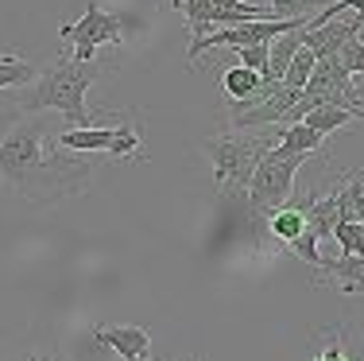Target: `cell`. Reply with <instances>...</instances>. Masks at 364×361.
Here are the masks:
<instances>
[{
  "label": "cell",
  "mask_w": 364,
  "mask_h": 361,
  "mask_svg": "<svg viewBox=\"0 0 364 361\" xmlns=\"http://www.w3.org/2000/svg\"><path fill=\"white\" fill-rule=\"evenodd\" d=\"M322 144H326L322 132H314V128H306V125H287V128H279L275 148L287 152V156H314Z\"/></svg>",
  "instance_id": "9a60e30c"
},
{
  "label": "cell",
  "mask_w": 364,
  "mask_h": 361,
  "mask_svg": "<svg viewBox=\"0 0 364 361\" xmlns=\"http://www.w3.org/2000/svg\"><path fill=\"white\" fill-rule=\"evenodd\" d=\"M124 28H128L124 16H112L97 4V0H90L82 20H74V23L63 20L58 23V36L74 43L77 63H93L101 47H120V43H124Z\"/></svg>",
  "instance_id": "52a82bcc"
},
{
  "label": "cell",
  "mask_w": 364,
  "mask_h": 361,
  "mask_svg": "<svg viewBox=\"0 0 364 361\" xmlns=\"http://www.w3.org/2000/svg\"><path fill=\"white\" fill-rule=\"evenodd\" d=\"M182 12L186 28L194 31V39L210 36V28H232V23H252V20H275L267 8L252 4V0H171Z\"/></svg>",
  "instance_id": "ba28073f"
},
{
  "label": "cell",
  "mask_w": 364,
  "mask_h": 361,
  "mask_svg": "<svg viewBox=\"0 0 364 361\" xmlns=\"http://www.w3.org/2000/svg\"><path fill=\"white\" fill-rule=\"evenodd\" d=\"M349 120H357V117L349 113V109H337V105H322V109H310V113L302 117L299 125H306V128H314V132L329 136V132H333V128L349 125Z\"/></svg>",
  "instance_id": "ac0fdd59"
},
{
  "label": "cell",
  "mask_w": 364,
  "mask_h": 361,
  "mask_svg": "<svg viewBox=\"0 0 364 361\" xmlns=\"http://www.w3.org/2000/svg\"><path fill=\"white\" fill-rule=\"evenodd\" d=\"M275 148L272 136H259V132H221V136H205L198 144L205 159L213 167V179H218V191L225 199L232 194H245L248 183H252L259 159Z\"/></svg>",
  "instance_id": "3957f363"
},
{
  "label": "cell",
  "mask_w": 364,
  "mask_h": 361,
  "mask_svg": "<svg viewBox=\"0 0 364 361\" xmlns=\"http://www.w3.org/2000/svg\"><path fill=\"white\" fill-rule=\"evenodd\" d=\"M360 28H364V16H357V20H349V23L326 20V23H318V28H302V47L314 58H333L345 43L360 36Z\"/></svg>",
  "instance_id": "8fae6325"
},
{
  "label": "cell",
  "mask_w": 364,
  "mask_h": 361,
  "mask_svg": "<svg viewBox=\"0 0 364 361\" xmlns=\"http://www.w3.org/2000/svg\"><path fill=\"white\" fill-rule=\"evenodd\" d=\"M329 237L341 245V256H364V226L360 221H341Z\"/></svg>",
  "instance_id": "ffe728a7"
},
{
  "label": "cell",
  "mask_w": 364,
  "mask_h": 361,
  "mask_svg": "<svg viewBox=\"0 0 364 361\" xmlns=\"http://www.w3.org/2000/svg\"><path fill=\"white\" fill-rule=\"evenodd\" d=\"M314 283H333L345 295H360L364 291V256H337V261H322L314 268Z\"/></svg>",
  "instance_id": "7c38bea8"
},
{
  "label": "cell",
  "mask_w": 364,
  "mask_h": 361,
  "mask_svg": "<svg viewBox=\"0 0 364 361\" xmlns=\"http://www.w3.org/2000/svg\"><path fill=\"white\" fill-rule=\"evenodd\" d=\"M240 66H248V70H256L259 78L267 74V43H252V47H240L237 51Z\"/></svg>",
  "instance_id": "cb8c5ba5"
},
{
  "label": "cell",
  "mask_w": 364,
  "mask_h": 361,
  "mask_svg": "<svg viewBox=\"0 0 364 361\" xmlns=\"http://www.w3.org/2000/svg\"><path fill=\"white\" fill-rule=\"evenodd\" d=\"M182 361H202V357H182Z\"/></svg>",
  "instance_id": "4316f807"
},
{
  "label": "cell",
  "mask_w": 364,
  "mask_h": 361,
  "mask_svg": "<svg viewBox=\"0 0 364 361\" xmlns=\"http://www.w3.org/2000/svg\"><path fill=\"white\" fill-rule=\"evenodd\" d=\"M55 144L63 152H74V156H117V159H144V136L132 120H117V125L105 128H58Z\"/></svg>",
  "instance_id": "5b68a950"
},
{
  "label": "cell",
  "mask_w": 364,
  "mask_h": 361,
  "mask_svg": "<svg viewBox=\"0 0 364 361\" xmlns=\"http://www.w3.org/2000/svg\"><path fill=\"white\" fill-rule=\"evenodd\" d=\"M299 47H302V28H294V31H287V36L267 43V74H264V82H283V74H287L291 58L299 55Z\"/></svg>",
  "instance_id": "5bb4252c"
},
{
  "label": "cell",
  "mask_w": 364,
  "mask_h": 361,
  "mask_svg": "<svg viewBox=\"0 0 364 361\" xmlns=\"http://www.w3.org/2000/svg\"><path fill=\"white\" fill-rule=\"evenodd\" d=\"M36 63L20 55V51H0V90H20V85L36 82Z\"/></svg>",
  "instance_id": "2e32d148"
},
{
  "label": "cell",
  "mask_w": 364,
  "mask_h": 361,
  "mask_svg": "<svg viewBox=\"0 0 364 361\" xmlns=\"http://www.w3.org/2000/svg\"><path fill=\"white\" fill-rule=\"evenodd\" d=\"M314 361H360V357H349V354H345V334L333 330V334H326V338H322V346H318Z\"/></svg>",
  "instance_id": "7402d4cb"
},
{
  "label": "cell",
  "mask_w": 364,
  "mask_h": 361,
  "mask_svg": "<svg viewBox=\"0 0 364 361\" xmlns=\"http://www.w3.org/2000/svg\"><path fill=\"white\" fill-rule=\"evenodd\" d=\"M314 63L318 58L310 55L306 47H299V55L291 58V66H287V74H283V85H291V90H306V82H310V74H314Z\"/></svg>",
  "instance_id": "d6986e66"
},
{
  "label": "cell",
  "mask_w": 364,
  "mask_h": 361,
  "mask_svg": "<svg viewBox=\"0 0 364 361\" xmlns=\"http://www.w3.org/2000/svg\"><path fill=\"white\" fill-rule=\"evenodd\" d=\"M353 218L364 226V179H360V187H357V194H353Z\"/></svg>",
  "instance_id": "d4e9b609"
},
{
  "label": "cell",
  "mask_w": 364,
  "mask_h": 361,
  "mask_svg": "<svg viewBox=\"0 0 364 361\" xmlns=\"http://www.w3.org/2000/svg\"><path fill=\"white\" fill-rule=\"evenodd\" d=\"M55 125L43 113L0 109V187L31 206H50L82 194L97 179V163L74 152H47Z\"/></svg>",
  "instance_id": "6da1fadb"
},
{
  "label": "cell",
  "mask_w": 364,
  "mask_h": 361,
  "mask_svg": "<svg viewBox=\"0 0 364 361\" xmlns=\"http://www.w3.org/2000/svg\"><path fill=\"white\" fill-rule=\"evenodd\" d=\"M302 101L310 109H322V105H337V109H349L353 117H364V98L357 93L353 78L341 70L337 58H318L314 74H310L306 90H302Z\"/></svg>",
  "instance_id": "9c48e42d"
},
{
  "label": "cell",
  "mask_w": 364,
  "mask_h": 361,
  "mask_svg": "<svg viewBox=\"0 0 364 361\" xmlns=\"http://www.w3.org/2000/svg\"><path fill=\"white\" fill-rule=\"evenodd\" d=\"M16 361H70V357H63V350H58L55 342H28V346L16 354Z\"/></svg>",
  "instance_id": "603a6c76"
},
{
  "label": "cell",
  "mask_w": 364,
  "mask_h": 361,
  "mask_svg": "<svg viewBox=\"0 0 364 361\" xmlns=\"http://www.w3.org/2000/svg\"><path fill=\"white\" fill-rule=\"evenodd\" d=\"M259 74L256 70H248V66H229V70L221 74V90L229 93V101H245V98H252V93L259 90Z\"/></svg>",
  "instance_id": "e0dca14e"
},
{
  "label": "cell",
  "mask_w": 364,
  "mask_h": 361,
  "mask_svg": "<svg viewBox=\"0 0 364 361\" xmlns=\"http://www.w3.org/2000/svg\"><path fill=\"white\" fill-rule=\"evenodd\" d=\"M337 63H341V70L349 74V78H357V74H364V43L360 39H349L341 51H337Z\"/></svg>",
  "instance_id": "44dd1931"
},
{
  "label": "cell",
  "mask_w": 364,
  "mask_h": 361,
  "mask_svg": "<svg viewBox=\"0 0 364 361\" xmlns=\"http://www.w3.org/2000/svg\"><path fill=\"white\" fill-rule=\"evenodd\" d=\"M90 334H93V338H97L105 350H112V357H147V350H151V330H147V326L93 323Z\"/></svg>",
  "instance_id": "30bf717a"
},
{
  "label": "cell",
  "mask_w": 364,
  "mask_h": 361,
  "mask_svg": "<svg viewBox=\"0 0 364 361\" xmlns=\"http://www.w3.org/2000/svg\"><path fill=\"white\" fill-rule=\"evenodd\" d=\"M302 93L291 90L283 82H259V90L245 101H229V117H225V128L229 132H252V128L264 125H283L287 113L299 105Z\"/></svg>",
  "instance_id": "8992f818"
},
{
  "label": "cell",
  "mask_w": 364,
  "mask_h": 361,
  "mask_svg": "<svg viewBox=\"0 0 364 361\" xmlns=\"http://www.w3.org/2000/svg\"><path fill=\"white\" fill-rule=\"evenodd\" d=\"M264 229H267V237H275L283 248H294L302 237L310 234V229H306V214H302L299 202H287L283 210H275L272 218L264 221Z\"/></svg>",
  "instance_id": "4fadbf2b"
},
{
  "label": "cell",
  "mask_w": 364,
  "mask_h": 361,
  "mask_svg": "<svg viewBox=\"0 0 364 361\" xmlns=\"http://www.w3.org/2000/svg\"><path fill=\"white\" fill-rule=\"evenodd\" d=\"M310 156H287V152L272 148L264 159H259L252 183H248V206H252V218L264 226L267 218H272L275 210H283V206L291 202L294 194V175H299L302 167H306Z\"/></svg>",
  "instance_id": "277c9868"
},
{
  "label": "cell",
  "mask_w": 364,
  "mask_h": 361,
  "mask_svg": "<svg viewBox=\"0 0 364 361\" xmlns=\"http://www.w3.org/2000/svg\"><path fill=\"white\" fill-rule=\"evenodd\" d=\"M117 361H151V357H117Z\"/></svg>",
  "instance_id": "484cf974"
},
{
  "label": "cell",
  "mask_w": 364,
  "mask_h": 361,
  "mask_svg": "<svg viewBox=\"0 0 364 361\" xmlns=\"http://www.w3.org/2000/svg\"><path fill=\"white\" fill-rule=\"evenodd\" d=\"M105 70H112V63H77L74 55H58L55 63H47L36 74V82L12 101L20 113H58L66 120V128H105L124 120L128 113H93L85 105V90L101 78Z\"/></svg>",
  "instance_id": "7a4b0ae2"
}]
</instances>
